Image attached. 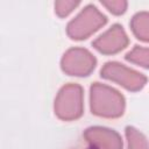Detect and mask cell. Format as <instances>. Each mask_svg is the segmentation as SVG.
Here are the masks:
<instances>
[{"instance_id": "obj_1", "label": "cell", "mask_w": 149, "mask_h": 149, "mask_svg": "<svg viewBox=\"0 0 149 149\" xmlns=\"http://www.w3.org/2000/svg\"><path fill=\"white\" fill-rule=\"evenodd\" d=\"M90 104L94 115L113 119L123 114L126 101L118 90L101 83H93L90 88Z\"/></svg>"}, {"instance_id": "obj_2", "label": "cell", "mask_w": 149, "mask_h": 149, "mask_svg": "<svg viewBox=\"0 0 149 149\" xmlns=\"http://www.w3.org/2000/svg\"><path fill=\"white\" fill-rule=\"evenodd\" d=\"M84 111L83 87L76 83L64 85L55 99V114L64 121L77 120Z\"/></svg>"}, {"instance_id": "obj_3", "label": "cell", "mask_w": 149, "mask_h": 149, "mask_svg": "<svg viewBox=\"0 0 149 149\" xmlns=\"http://www.w3.org/2000/svg\"><path fill=\"white\" fill-rule=\"evenodd\" d=\"M107 22L104 15L93 5L86 6L66 27V33L72 40H85Z\"/></svg>"}, {"instance_id": "obj_4", "label": "cell", "mask_w": 149, "mask_h": 149, "mask_svg": "<svg viewBox=\"0 0 149 149\" xmlns=\"http://www.w3.org/2000/svg\"><path fill=\"white\" fill-rule=\"evenodd\" d=\"M100 76L122 85L129 91H139L147 84V77L119 62H107L100 70Z\"/></svg>"}, {"instance_id": "obj_5", "label": "cell", "mask_w": 149, "mask_h": 149, "mask_svg": "<svg viewBox=\"0 0 149 149\" xmlns=\"http://www.w3.org/2000/svg\"><path fill=\"white\" fill-rule=\"evenodd\" d=\"M95 57L84 48H71L62 57V70L69 76H88L95 68Z\"/></svg>"}, {"instance_id": "obj_6", "label": "cell", "mask_w": 149, "mask_h": 149, "mask_svg": "<svg viewBox=\"0 0 149 149\" xmlns=\"http://www.w3.org/2000/svg\"><path fill=\"white\" fill-rule=\"evenodd\" d=\"M128 43L129 40L126 31L123 30V27L121 24L115 23L104 34L97 37L92 42V45L101 54L112 55L125 49Z\"/></svg>"}, {"instance_id": "obj_7", "label": "cell", "mask_w": 149, "mask_h": 149, "mask_svg": "<svg viewBox=\"0 0 149 149\" xmlns=\"http://www.w3.org/2000/svg\"><path fill=\"white\" fill-rule=\"evenodd\" d=\"M84 137L98 149H122L121 136L109 128L90 127L84 132Z\"/></svg>"}, {"instance_id": "obj_8", "label": "cell", "mask_w": 149, "mask_h": 149, "mask_svg": "<svg viewBox=\"0 0 149 149\" xmlns=\"http://www.w3.org/2000/svg\"><path fill=\"white\" fill-rule=\"evenodd\" d=\"M130 28L134 35L143 41L148 42L149 40V30H148V12H140L135 14L130 21Z\"/></svg>"}, {"instance_id": "obj_9", "label": "cell", "mask_w": 149, "mask_h": 149, "mask_svg": "<svg viewBox=\"0 0 149 149\" xmlns=\"http://www.w3.org/2000/svg\"><path fill=\"white\" fill-rule=\"evenodd\" d=\"M126 137L128 141V149H148L146 136L134 127H126Z\"/></svg>"}, {"instance_id": "obj_10", "label": "cell", "mask_w": 149, "mask_h": 149, "mask_svg": "<svg viewBox=\"0 0 149 149\" xmlns=\"http://www.w3.org/2000/svg\"><path fill=\"white\" fill-rule=\"evenodd\" d=\"M125 58L128 62H132L134 64L141 65L143 68H148V48L135 45L129 52L126 54Z\"/></svg>"}, {"instance_id": "obj_11", "label": "cell", "mask_w": 149, "mask_h": 149, "mask_svg": "<svg viewBox=\"0 0 149 149\" xmlns=\"http://www.w3.org/2000/svg\"><path fill=\"white\" fill-rule=\"evenodd\" d=\"M79 5V2H74V1H58L55 2V12L59 15V16H66L70 12H72V9Z\"/></svg>"}, {"instance_id": "obj_12", "label": "cell", "mask_w": 149, "mask_h": 149, "mask_svg": "<svg viewBox=\"0 0 149 149\" xmlns=\"http://www.w3.org/2000/svg\"><path fill=\"white\" fill-rule=\"evenodd\" d=\"M101 3L104 6H106L109 12H112L113 14H116V15L125 13L126 7H127L126 1H101Z\"/></svg>"}, {"instance_id": "obj_13", "label": "cell", "mask_w": 149, "mask_h": 149, "mask_svg": "<svg viewBox=\"0 0 149 149\" xmlns=\"http://www.w3.org/2000/svg\"><path fill=\"white\" fill-rule=\"evenodd\" d=\"M87 149H98V148H95V147H93V146H91L90 148H87Z\"/></svg>"}]
</instances>
